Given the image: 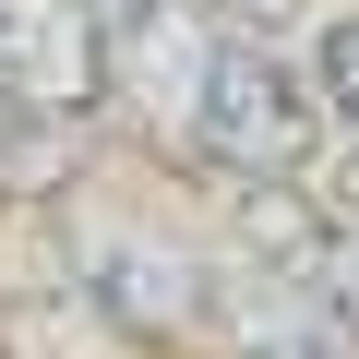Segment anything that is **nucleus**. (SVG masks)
Returning <instances> with one entry per match:
<instances>
[{"mask_svg":"<svg viewBox=\"0 0 359 359\" xmlns=\"http://www.w3.org/2000/svg\"><path fill=\"white\" fill-rule=\"evenodd\" d=\"M180 156H204L216 180H299L323 156V96H311V60H287V36H216V72H204V108L180 132Z\"/></svg>","mask_w":359,"mask_h":359,"instance_id":"f257e3e1","label":"nucleus"},{"mask_svg":"<svg viewBox=\"0 0 359 359\" xmlns=\"http://www.w3.org/2000/svg\"><path fill=\"white\" fill-rule=\"evenodd\" d=\"M72 287H84L120 335H144V347L216 335V299H228V276H216L192 240H168V228H144V216H84V228H72Z\"/></svg>","mask_w":359,"mask_h":359,"instance_id":"f03ea898","label":"nucleus"},{"mask_svg":"<svg viewBox=\"0 0 359 359\" xmlns=\"http://www.w3.org/2000/svg\"><path fill=\"white\" fill-rule=\"evenodd\" d=\"M0 96H36V108L84 120V108L108 96L96 0H0Z\"/></svg>","mask_w":359,"mask_h":359,"instance_id":"7ed1b4c3","label":"nucleus"},{"mask_svg":"<svg viewBox=\"0 0 359 359\" xmlns=\"http://www.w3.org/2000/svg\"><path fill=\"white\" fill-rule=\"evenodd\" d=\"M216 335H228V359H359V323L335 299H299V287H264V276H228Z\"/></svg>","mask_w":359,"mask_h":359,"instance_id":"20e7f679","label":"nucleus"},{"mask_svg":"<svg viewBox=\"0 0 359 359\" xmlns=\"http://www.w3.org/2000/svg\"><path fill=\"white\" fill-rule=\"evenodd\" d=\"M84 156V120L36 108V96H0V192H60Z\"/></svg>","mask_w":359,"mask_h":359,"instance_id":"39448f33","label":"nucleus"},{"mask_svg":"<svg viewBox=\"0 0 359 359\" xmlns=\"http://www.w3.org/2000/svg\"><path fill=\"white\" fill-rule=\"evenodd\" d=\"M311 96H323V120L359 144V13H323V25H311Z\"/></svg>","mask_w":359,"mask_h":359,"instance_id":"423d86ee","label":"nucleus"},{"mask_svg":"<svg viewBox=\"0 0 359 359\" xmlns=\"http://www.w3.org/2000/svg\"><path fill=\"white\" fill-rule=\"evenodd\" d=\"M299 192L323 204V228H335V252L359 264V144H347V132H335V156H311V168H299Z\"/></svg>","mask_w":359,"mask_h":359,"instance_id":"0eeeda50","label":"nucleus"},{"mask_svg":"<svg viewBox=\"0 0 359 359\" xmlns=\"http://www.w3.org/2000/svg\"><path fill=\"white\" fill-rule=\"evenodd\" d=\"M204 13H216V25H240V36H287L311 0H204Z\"/></svg>","mask_w":359,"mask_h":359,"instance_id":"6e6552de","label":"nucleus"}]
</instances>
